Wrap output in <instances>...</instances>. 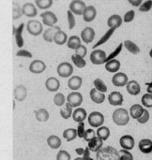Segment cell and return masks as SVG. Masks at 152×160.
<instances>
[{"label":"cell","mask_w":152,"mask_h":160,"mask_svg":"<svg viewBox=\"0 0 152 160\" xmlns=\"http://www.w3.org/2000/svg\"><path fill=\"white\" fill-rule=\"evenodd\" d=\"M97 160H118V152L113 147L101 148L97 152Z\"/></svg>","instance_id":"cell-1"},{"label":"cell","mask_w":152,"mask_h":160,"mask_svg":"<svg viewBox=\"0 0 152 160\" xmlns=\"http://www.w3.org/2000/svg\"><path fill=\"white\" fill-rule=\"evenodd\" d=\"M113 121L118 126H126L130 122V114L127 110L120 108L113 112Z\"/></svg>","instance_id":"cell-2"},{"label":"cell","mask_w":152,"mask_h":160,"mask_svg":"<svg viewBox=\"0 0 152 160\" xmlns=\"http://www.w3.org/2000/svg\"><path fill=\"white\" fill-rule=\"evenodd\" d=\"M88 124L92 128H100L104 123V116L100 112H93L88 115Z\"/></svg>","instance_id":"cell-3"},{"label":"cell","mask_w":152,"mask_h":160,"mask_svg":"<svg viewBox=\"0 0 152 160\" xmlns=\"http://www.w3.org/2000/svg\"><path fill=\"white\" fill-rule=\"evenodd\" d=\"M56 72L62 78H69L73 73V67L69 62H63L57 66Z\"/></svg>","instance_id":"cell-4"},{"label":"cell","mask_w":152,"mask_h":160,"mask_svg":"<svg viewBox=\"0 0 152 160\" xmlns=\"http://www.w3.org/2000/svg\"><path fill=\"white\" fill-rule=\"evenodd\" d=\"M67 102L72 108H78L83 103V96L81 93H79L77 91L71 92L67 97Z\"/></svg>","instance_id":"cell-5"},{"label":"cell","mask_w":152,"mask_h":160,"mask_svg":"<svg viewBox=\"0 0 152 160\" xmlns=\"http://www.w3.org/2000/svg\"><path fill=\"white\" fill-rule=\"evenodd\" d=\"M106 53L102 50H94L90 54V60L91 63L94 65H102L105 63L106 59Z\"/></svg>","instance_id":"cell-6"},{"label":"cell","mask_w":152,"mask_h":160,"mask_svg":"<svg viewBox=\"0 0 152 160\" xmlns=\"http://www.w3.org/2000/svg\"><path fill=\"white\" fill-rule=\"evenodd\" d=\"M26 29L28 33L31 34L32 36H39V34H41L43 30L41 22H39V21H35V20H31L27 22Z\"/></svg>","instance_id":"cell-7"},{"label":"cell","mask_w":152,"mask_h":160,"mask_svg":"<svg viewBox=\"0 0 152 160\" xmlns=\"http://www.w3.org/2000/svg\"><path fill=\"white\" fill-rule=\"evenodd\" d=\"M40 17L42 19V22L43 24L51 27V26H54L55 25V23L57 22V17L56 15L52 12V11H45V12H42L40 14Z\"/></svg>","instance_id":"cell-8"},{"label":"cell","mask_w":152,"mask_h":160,"mask_svg":"<svg viewBox=\"0 0 152 160\" xmlns=\"http://www.w3.org/2000/svg\"><path fill=\"white\" fill-rule=\"evenodd\" d=\"M86 4L82 0H72L70 4V10L76 15H83V12L86 8Z\"/></svg>","instance_id":"cell-9"},{"label":"cell","mask_w":152,"mask_h":160,"mask_svg":"<svg viewBox=\"0 0 152 160\" xmlns=\"http://www.w3.org/2000/svg\"><path fill=\"white\" fill-rule=\"evenodd\" d=\"M112 82L117 87H123L128 83V76L123 72H118L113 76Z\"/></svg>","instance_id":"cell-10"},{"label":"cell","mask_w":152,"mask_h":160,"mask_svg":"<svg viewBox=\"0 0 152 160\" xmlns=\"http://www.w3.org/2000/svg\"><path fill=\"white\" fill-rule=\"evenodd\" d=\"M134 139L131 135H124L119 140V144L124 150H132L134 147Z\"/></svg>","instance_id":"cell-11"},{"label":"cell","mask_w":152,"mask_h":160,"mask_svg":"<svg viewBox=\"0 0 152 160\" xmlns=\"http://www.w3.org/2000/svg\"><path fill=\"white\" fill-rule=\"evenodd\" d=\"M123 96L120 92L114 91L108 96V101L112 106H121L123 104Z\"/></svg>","instance_id":"cell-12"},{"label":"cell","mask_w":152,"mask_h":160,"mask_svg":"<svg viewBox=\"0 0 152 160\" xmlns=\"http://www.w3.org/2000/svg\"><path fill=\"white\" fill-rule=\"evenodd\" d=\"M94 38H95V30L92 27H86L81 32V38L86 44L91 43Z\"/></svg>","instance_id":"cell-13"},{"label":"cell","mask_w":152,"mask_h":160,"mask_svg":"<svg viewBox=\"0 0 152 160\" xmlns=\"http://www.w3.org/2000/svg\"><path fill=\"white\" fill-rule=\"evenodd\" d=\"M45 69H46V65L41 60H35L29 66V70L35 74L42 73Z\"/></svg>","instance_id":"cell-14"},{"label":"cell","mask_w":152,"mask_h":160,"mask_svg":"<svg viewBox=\"0 0 152 160\" xmlns=\"http://www.w3.org/2000/svg\"><path fill=\"white\" fill-rule=\"evenodd\" d=\"M96 16H97V10L93 6L86 7L85 10L83 12V18H84L85 22H90L96 18Z\"/></svg>","instance_id":"cell-15"},{"label":"cell","mask_w":152,"mask_h":160,"mask_svg":"<svg viewBox=\"0 0 152 160\" xmlns=\"http://www.w3.org/2000/svg\"><path fill=\"white\" fill-rule=\"evenodd\" d=\"M45 87L50 92H56L60 88V82L55 77H50L45 82Z\"/></svg>","instance_id":"cell-16"},{"label":"cell","mask_w":152,"mask_h":160,"mask_svg":"<svg viewBox=\"0 0 152 160\" xmlns=\"http://www.w3.org/2000/svg\"><path fill=\"white\" fill-rule=\"evenodd\" d=\"M24 23H21L17 28L13 27V34H14V37H15L16 44L20 48L24 46V38H23V36H22L23 31H24Z\"/></svg>","instance_id":"cell-17"},{"label":"cell","mask_w":152,"mask_h":160,"mask_svg":"<svg viewBox=\"0 0 152 160\" xmlns=\"http://www.w3.org/2000/svg\"><path fill=\"white\" fill-rule=\"evenodd\" d=\"M83 84V79L80 76H72L70 78L68 82V86L70 89L73 91H77L81 88Z\"/></svg>","instance_id":"cell-18"},{"label":"cell","mask_w":152,"mask_h":160,"mask_svg":"<svg viewBox=\"0 0 152 160\" xmlns=\"http://www.w3.org/2000/svg\"><path fill=\"white\" fill-rule=\"evenodd\" d=\"M90 98L94 103L102 104L105 100V95H104V93H102V92L98 91L97 89L93 88L90 90Z\"/></svg>","instance_id":"cell-19"},{"label":"cell","mask_w":152,"mask_h":160,"mask_svg":"<svg viewBox=\"0 0 152 160\" xmlns=\"http://www.w3.org/2000/svg\"><path fill=\"white\" fill-rule=\"evenodd\" d=\"M72 119L74 122L76 123H81V122H84L86 119V112L85 109L83 108H77L74 110V112H72Z\"/></svg>","instance_id":"cell-20"},{"label":"cell","mask_w":152,"mask_h":160,"mask_svg":"<svg viewBox=\"0 0 152 160\" xmlns=\"http://www.w3.org/2000/svg\"><path fill=\"white\" fill-rule=\"evenodd\" d=\"M126 88L127 91L130 95L132 96H137L140 94L141 92V87L140 84L136 82V81H131L128 82V83L126 84Z\"/></svg>","instance_id":"cell-21"},{"label":"cell","mask_w":152,"mask_h":160,"mask_svg":"<svg viewBox=\"0 0 152 160\" xmlns=\"http://www.w3.org/2000/svg\"><path fill=\"white\" fill-rule=\"evenodd\" d=\"M58 30H60L59 26L54 25V26L49 27L48 29H46L43 32V39L47 42H53L54 41V36Z\"/></svg>","instance_id":"cell-22"},{"label":"cell","mask_w":152,"mask_h":160,"mask_svg":"<svg viewBox=\"0 0 152 160\" xmlns=\"http://www.w3.org/2000/svg\"><path fill=\"white\" fill-rule=\"evenodd\" d=\"M103 145V141L101 140L99 137H94L91 141L88 142V149L91 152H98Z\"/></svg>","instance_id":"cell-23"},{"label":"cell","mask_w":152,"mask_h":160,"mask_svg":"<svg viewBox=\"0 0 152 160\" xmlns=\"http://www.w3.org/2000/svg\"><path fill=\"white\" fill-rule=\"evenodd\" d=\"M107 24L110 28H114L117 29L118 28L121 24H122V18L118 15V14H114L112 16H110L107 20Z\"/></svg>","instance_id":"cell-24"},{"label":"cell","mask_w":152,"mask_h":160,"mask_svg":"<svg viewBox=\"0 0 152 160\" xmlns=\"http://www.w3.org/2000/svg\"><path fill=\"white\" fill-rule=\"evenodd\" d=\"M139 150L143 154H150L152 152V141L149 139H143L139 142Z\"/></svg>","instance_id":"cell-25"},{"label":"cell","mask_w":152,"mask_h":160,"mask_svg":"<svg viewBox=\"0 0 152 160\" xmlns=\"http://www.w3.org/2000/svg\"><path fill=\"white\" fill-rule=\"evenodd\" d=\"M27 95L26 88L24 85H18L14 90V98L18 101H23L25 99Z\"/></svg>","instance_id":"cell-26"},{"label":"cell","mask_w":152,"mask_h":160,"mask_svg":"<svg viewBox=\"0 0 152 160\" xmlns=\"http://www.w3.org/2000/svg\"><path fill=\"white\" fill-rule=\"evenodd\" d=\"M144 108L140 104H134L130 109V116H132L134 119H138L144 112Z\"/></svg>","instance_id":"cell-27"},{"label":"cell","mask_w":152,"mask_h":160,"mask_svg":"<svg viewBox=\"0 0 152 160\" xmlns=\"http://www.w3.org/2000/svg\"><path fill=\"white\" fill-rule=\"evenodd\" d=\"M22 11L27 17H34L37 15V8L32 3H25L23 6Z\"/></svg>","instance_id":"cell-28"},{"label":"cell","mask_w":152,"mask_h":160,"mask_svg":"<svg viewBox=\"0 0 152 160\" xmlns=\"http://www.w3.org/2000/svg\"><path fill=\"white\" fill-rule=\"evenodd\" d=\"M119 68H120V62L118 60L113 59V60H110V61L106 62V64H105V69L108 72L116 73V72L118 71Z\"/></svg>","instance_id":"cell-29"},{"label":"cell","mask_w":152,"mask_h":160,"mask_svg":"<svg viewBox=\"0 0 152 160\" xmlns=\"http://www.w3.org/2000/svg\"><path fill=\"white\" fill-rule=\"evenodd\" d=\"M54 41L57 45H64L68 41V36L64 31L58 30L54 36Z\"/></svg>","instance_id":"cell-30"},{"label":"cell","mask_w":152,"mask_h":160,"mask_svg":"<svg viewBox=\"0 0 152 160\" xmlns=\"http://www.w3.org/2000/svg\"><path fill=\"white\" fill-rule=\"evenodd\" d=\"M61 140L59 137L55 136V135H51L48 137L47 139V144L50 146V148L52 149H57L61 146Z\"/></svg>","instance_id":"cell-31"},{"label":"cell","mask_w":152,"mask_h":160,"mask_svg":"<svg viewBox=\"0 0 152 160\" xmlns=\"http://www.w3.org/2000/svg\"><path fill=\"white\" fill-rule=\"evenodd\" d=\"M115 30L116 29H114V28H110L101 38H100V40L93 46V49H96L97 47H99V46H101V45H102V44H104L105 42H107L109 39H110V38L113 36V34H114V32H115Z\"/></svg>","instance_id":"cell-32"},{"label":"cell","mask_w":152,"mask_h":160,"mask_svg":"<svg viewBox=\"0 0 152 160\" xmlns=\"http://www.w3.org/2000/svg\"><path fill=\"white\" fill-rule=\"evenodd\" d=\"M97 137H99L101 140L102 141H106L109 137H110V129L107 127H100L98 128V130L96 132Z\"/></svg>","instance_id":"cell-33"},{"label":"cell","mask_w":152,"mask_h":160,"mask_svg":"<svg viewBox=\"0 0 152 160\" xmlns=\"http://www.w3.org/2000/svg\"><path fill=\"white\" fill-rule=\"evenodd\" d=\"M123 46H125V48L133 54H138L140 52V48L132 40H125Z\"/></svg>","instance_id":"cell-34"},{"label":"cell","mask_w":152,"mask_h":160,"mask_svg":"<svg viewBox=\"0 0 152 160\" xmlns=\"http://www.w3.org/2000/svg\"><path fill=\"white\" fill-rule=\"evenodd\" d=\"M60 115L62 116V118L64 119H69L71 118V116L72 115V107L67 102L63 105V107L60 110Z\"/></svg>","instance_id":"cell-35"},{"label":"cell","mask_w":152,"mask_h":160,"mask_svg":"<svg viewBox=\"0 0 152 160\" xmlns=\"http://www.w3.org/2000/svg\"><path fill=\"white\" fill-rule=\"evenodd\" d=\"M35 117L39 122H46L49 119V112L45 109H39L35 112Z\"/></svg>","instance_id":"cell-36"},{"label":"cell","mask_w":152,"mask_h":160,"mask_svg":"<svg viewBox=\"0 0 152 160\" xmlns=\"http://www.w3.org/2000/svg\"><path fill=\"white\" fill-rule=\"evenodd\" d=\"M63 138L67 142H72L77 138V130L74 128H68L63 132Z\"/></svg>","instance_id":"cell-37"},{"label":"cell","mask_w":152,"mask_h":160,"mask_svg":"<svg viewBox=\"0 0 152 160\" xmlns=\"http://www.w3.org/2000/svg\"><path fill=\"white\" fill-rule=\"evenodd\" d=\"M67 45L70 49H73L76 50L80 45H81V38L78 36H71L68 41H67Z\"/></svg>","instance_id":"cell-38"},{"label":"cell","mask_w":152,"mask_h":160,"mask_svg":"<svg viewBox=\"0 0 152 160\" xmlns=\"http://www.w3.org/2000/svg\"><path fill=\"white\" fill-rule=\"evenodd\" d=\"M71 60H72L73 64H74L77 68H85V67L86 66V60H85L83 57H81L80 55L76 54V53L71 55Z\"/></svg>","instance_id":"cell-39"},{"label":"cell","mask_w":152,"mask_h":160,"mask_svg":"<svg viewBox=\"0 0 152 160\" xmlns=\"http://www.w3.org/2000/svg\"><path fill=\"white\" fill-rule=\"evenodd\" d=\"M93 83H94L95 89H97L98 91H100L102 93H106L107 92V86H106V84L104 83V82L102 79H100V78L95 79Z\"/></svg>","instance_id":"cell-40"},{"label":"cell","mask_w":152,"mask_h":160,"mask_svg":"<svg viewBox=\"0 0 152 160\" xmlns=\"http://www.w3.org/2000/svg\"><path fill=\"white\" fill-rule=\"evenodd\" d=\"M36 5L40 9H47L53 5V0H35Z\"/></svg>","instance_id":"cell-41"},{"label":"cell","mask_w":152,"mask_h":160,"mask_svg":"<svg viewBox=\"0 0 152 160\" xmlns=\"http://www.w3.org/2000/svg\"><path fill=\"white\" fill-rule=\"evenodd\" d=\"M65 101H66V98H65V96L62 93H57L54 97V102L58 107H62L65 104Z\"/></svg>","instance_id":"cell-42"},{"label":"cell","mask_w":152,"mask_h":160,"mask_svg":"<svg viewBox=\"0 0 152 160\" xmlns=\"http://www.w3.org/2000/svg\"><path fill=\"white\" fill-rule=\"evenodd\" d=\"M118 160H134V157L128 150L122 149L118 152Z\"/></svg>","instance_id":"cell-43"},{"label":"cell","mask_w":152,"mask_h":160,"mask_svg":"<svg viewBox=\"0 0 152 160\" xmlns=\"http://www.w3.org/2000/svg\"><path fill=\"white\" fill-rule=\"evenodd\" d=\"M142 104L146 108H152V95L151 94H145L142 97Z\"/></svg>","instance_id":"cell-44"},{"label":"cell","mask_w":152,"mask_h":160,"mask_svg":"<svg viewBox=\"0 0 152 160\" xmlns=\"http://www.w3.org/2000/svg\"><path fill=\"white\" fill-rule=\"evenodd\" d=\"M122 48H123V43H120V44L118 46V48H117L113 52H111V53L109 54V56H107V57H106V59H105V63H106V62H108V61H110V60L115 59V58H116V56H118V55L120 53V52L122 51Z\"/></svg>","instance_id":"cell-45"},{"label":"cell","mask_w":152,"mask_h":160,"mask_svg":"<svg viewBox=\"0 0 152 160\" xmlns=\"http://www.w3.org/2000/svg\"><path fill=\"white\" fill-rule=\"evenodd\" d=\"M67 17H68V22H69V29L72 30L75 26L76 21H75V17H74L73 13L70 9L67 11Z\"/></svg>","instance_id":"cell-46"},{"label":"cell","mask_w":152,"mask_h":160,"mask_svg":"<svg viewBox=\"0 0 152 160\" xmlns=\"http://www.w3.org/2000/svg\"><path fill=\"white\" fill-rule=\"evenodd\" d=\"M56 160H71V158L67 151L60 150L56 155Z\"/></svg>","instance_id":"cell-47"},{"label":"cell","mask_w":152,"mask_h":160,"mask_svg":"<svg viewBox=\"0 0 152 160\" xmlns=\"http://www.w3.org/2000/svg\"><path fill=\"white\" fill-rule=\"evenodd\" d=\"M152 8V0H148L145 3L141 4L139 6V10L141 12H148Z\"/></svg>","instance_id":"cell-48"},{"label":"cell","mask_w":152,"mask_h":160,"mask_svg":"<svg viewBox=\"0 0 152 160\" xmlns=\"http://www.w3.org/2000/svg\"><path fill=\"white\" fill-rule=\"evenodd\" d=\"M136 120H137L138 123H140V124H146V123H148L149 120V111L145 109L143 114H142L138 119H136Z\"/></svg>","instance_id":"cell-49"},{"label":"cell","mask_w":152,"mask_h":160,"mask_svg":"<svg viewBox=\"0 0 152 160\" xmlns=\"http://www.w3.org/2000/svg\"><path fill=\"white\" fill-rule=\"evenodd\" d=\"M94 137H96V133H95V131L93 130V129H87V130H86V132H85V135H84V139H85V141L86 142H89V141H91Z\"/></svg>","instance_id":"cell-50"},{"label":"cell","mask_w":152,"mask_h":160,"mask_svg":"<svg viewBox=\"0 0 152 160\" xmlns=\"http://www.w3.org/2000/svg\"><path fill=\"white\" fill-rule=\"evenodd\" d=\"M135 17V12L134 10H129L125 15H124V22H131Z\"/></svg>","instance_id":"cell-51"},{"label":"cell","mask_w":152,"mask_h":160,"mask_svg":"<svg viewBox=\"0 0 152 160\" xmlns=\"http://www.w3.org/2000/svg\"><path fill=\"white\" fill-rule=\"evenodd\" d=\"M75 52H76V54H78V55H80L81 57H83V58H84V57L86 55V52H87L86 47L81 44V45H80V46L75 50Z\"/></svg>","instance_id":"cell-52"},{"label":"cell","mask_w":152,"mask_h":160,"mask_svg":"<svg viewBox=\"0 0 152 160\" xmlns=\"http://www.w3.org/2000/svg\"><path fill=\"white\" fill-rule=\"evenodd\" d=\"M76 130H77V136L79 138H84V135H85V132H86L84 122H81V123L78 124V128H77Z\"/></svg>","instance_id":"cell-53"},{"label":"cell","mask_w":152,"mask_h":160,"mask_svg":"<svg viewBox=\"0 0 152 160\" xmlns=\"http://www.w3.org/2000/svg\"><path fill=\"white\" fill-rule=\"evenodd\" d=\"M17 56H24V57H28V58H31L32 57V54L31 52H29L28 51H25V50H21L19 51L17 53H16Z\"/></svg>","instance_id":"cell-54"},{"label":"cell","mask_w":152,"mask_h":160,"mask_svg":"<svg viewBox=\"0 0 152 160\" xmlns=\"http://www.w3.org/2000/svg\"><path fill=\"white\" fill-rule=\"evenodd\" d=\"M82 160H93L90 158V151H89L88 147H86L85 149V152L82 156Z\"/></svg>","instance_id":"cell-55"},{"label":"cell","mask_w":152,"mask_h":160,"mask_svg":"<svg viewBox=\"0 0 152 160\" xmlns=\"http://www.w3.org/2000/svg\"><path fill=\"white\" fill-rule=\"evenodd\" d=\"M22 13H23V11H22V9H21L20 8H13V19L19 18V17L22 15Z\"/></svg>","instance_id":"cell-56"},{"label":"cell","mask_w":152,"mask_h":160,"mask_svg":"<svg viewBox=\"0 0 152 160\" xmlns=\"http://www.w3.org/2000/svg\"><path fill=\"white\" fill-rule=\"evenodd\" d=\"M142 1L143 0H128V2L134 7H139L142 4Z\"/></svg>","instance_id":"cell-57"},{"label":"cell","mask_w":152,"mask_h":160,"mask_svg":"<svg viewBox=\"0 0 152 160\" xmlns=\"http://www.w3.org/2000/svg\"><path fill=\"white\" fill-rule=\"evenodd\" d=\"M75 152H76L79 156H83V154H84V152H85V149H83V148H77V149L75 150Z\"/></svg>","instance_id":"cell-58"},{"label":"cell","mask_w":152,"mask_h":160,"mask_svg":"<svg viewBox=\"0 0 152 160\" xmlns=\"http://www.w3.org/2000/svg\"><path fill=\"white\" fill-rule=\"evenodd\" d=\"M147 90H148V93H149V94H151L152 95V85L149 84V85H148V89H147Z\"/></svg>","instance_id":"cell-59"},{"label":"cell","mask_w":152,"mask_h":160,"mask_svg":"<svg viewBox=\"0 0 152 160\" xmlns=\"http://www.w3.org/2000/svg\"><path fill=\"white\" fill-rule=\"evenodd\" d=\"M149 55H150V57L152 58V49L150 50V52H149Z\"/></svg>","instance_id":"cell-60"},{"label":"cell","mask_w":152,"mask_h":160,"mask_svg":"<svg viewBox=\"0 0 152 160\" xmlns=\"http://www.w3.org/2000/svg\"><path fill=\"white\" fill-rule=\"evenodd\" d=\"M74 160H82V157L81 158H75Z\"/></svg>","instance_id":"cell-61"},{"label":"cell","mask_w":152,"mask_h":160,"mask_svg":"<svg viewBox=\"0 0 152 160\" xmlns=\"http://www.w3.org/2000/svg\"><path fill=\"white\" fill-rule=\"evenodd\" d=\"M149 84H150V85H152V82H150V83H147V85H149Z\"/></svg>","instance_id":"cell-62"}]
</instances>
